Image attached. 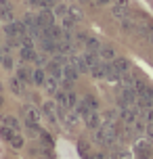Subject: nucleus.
I'll list each match as a JSON object with an SVG mask.
<instances>
[{
    "mask_svg": "<svg viewBox=\"0 0 153 159\" xmlns=\"http://www.w3.org/2000/svg\"><path fill=\"white\" fill-rule=\"evenodd\" d=\"M55 103L59 107H63V109H76L78 96H76V92H73L72 88H59L55 92Z\"/></svg>",
    "mask_w": 153,
    "mask_h": 159,
    "instance_id": "nucleus-1",
    "label": "nucleus"
},
{
    "mask_svg": "<svg viewBox=\"0 0 153 159\" xmlns=\"http://www.w3.org/2000/svg\"><path fill=\"white\" fill-rule=\"evenodd\" d=\"M97 109H99V101H97V98H95L92 94H84V96H82V101H78V105H76L73 111L78 113L80 117H86L88 113L97 111Z\"/></svg>",
    "mask_w": 153,
    "mask_h": 159,
    "instance_id": "nucleus-2",
    "label": "nucleus"
},
{
    "mask_svg": "<svg viewBox=\"0 0 153 159\" xmlns=\"http://www.w3.org/2000/svg\"><path fill=\"white\" fill-rule=\"evenodd\" d=\"M0 136L7 140L11 147H15V149H21L23 147V136H21V132H17V130H11V128L7 126H0Z\"/></svg>",
    "mask_w": 153,
    "mask_h": 159,
    "instance_id": "nucleus-3",
    "label": "nucleus"
},
{
    "mask_svg": "<svg viewBox=\"0 0 153 159\" xmlns=\"http://www.w3.org/2000/svg\"><path fill=\"white\" fill-rule=\"evenodd\" d=\"M132 151H134L137 157L149 159V157H151V153H153V140H149V138H138V140H134Z\"/></svg>",
    "mask_w": 153,
    "mask_h": 159,
    "instance_id": "nucleus-4",
    "label": "nucleus"
},
{
    "mask_svg": "<svg viewBox=\"0 0 153 159\" xmlns=\"http://www.w3.org/2000/svg\"><path fill=\"white\" fill-rule=\"evenodd\" d=\"M57 109H59V105L53 103V101H44L42 103V117L49 121L50 126H57L59 124V117H57Z\"/></svg>",
    "mask_w": 153,
    "mask_h": 159,
    "instance_id": "nucleus-5",
    "label": "nucleus"
},
{
    "mask_svg": "<svg viewBox=\"0 0 153 159\" xmlns=\"http://www.w3.org/2000/svg\"><path fill=\"white\" fill-rule=\"evenodd\" d=\"M4 34H7L8 38H21V36H25V23L23 21H8L7 25H4Z\"/></svg>",
    "mask_w": 153,
    "mask_h": 159,
    "instance_id": "nucleus-6",
    "label": "nucleus"
},
{
    "mask_svg": "<svg viewBox=\"0 0 153 159\" xmlns=\"http://www.w3.org/2000/svg\"><path fill=\"white\" fill-rule=\"evenodd\" d=\"M78 75H80V71L76 69V65H65L63 67V88H72L76 82H78Z\"/></svg>",
    "mask_w": 153,
    "mask_h": 159,
    "instance_id": "nucleus-7",
    "label": "nucleus"
},
{
    "mask_svg": "<svg viewBox=\"0 0 153 159\" xmlns=\"http://www.w3.org/2000/svg\"><path fill=\"white\" fill-rule=\"evenodd\" d=\"M138 101V94L132 90L130 86H124L122 84V90H120V105H137Z\"/></svg>",
    "mask_w": 153,
    "mask_h": 159,
    "instance_id": "nucleus-8",
    "label": "nucleus"
},
{
    "mask_svg": "<svg viewBox=\"0 0 153 159\" xmlns=\"http://www.w3.org/2000/svg\"><path fill=\"white\" fill-rule=\"evenodd\" d=\"M40 48L46 52V55H55V52H59V40H53L49 38V36H40Z\"/></svg>",
    "mask_w": 153,
    "mask_h": 159,
    "instance_id": "nucleus-9",
    "label": "nucleus"
},
{
    "mask_svg": "<svg viewBox=\"0 0 153 159\" xmlns=\"http://www.w3.org/2000/svg\"><path fill=\"white\" fill-rule=\"evenodd\" d=\"M55 11H50V8H42L40 13H38V25H40L42 30L44 27H49V25H55Z\"/></svg>",
    "mask_w": 153,
    "mask_h": 159,
    "instance_id": "nucleus-10",
    "label": "nucleus"
},
{
    "mask_svg": "<svg viewBox=\"0 0 153 159\" xmlns=\"http://www.w3.org/2000/svg\"><path fill=\"white\" fill-rule=\"evenodd\" d=\"M109 71H111V63H107V61H99L92 69H90V75L92 78H105L107 80V75H109Z\"/></svg>",
    "mask_w": 153,
    "mask_h": 159,
    "instance_id": "nucleus-11",
    "label": "nucleus"
},
{
    "mask_svg": "<svg viewBox=\"0 0 153 159\" xmlns=\"http://www.w3.org/2000/svg\"><path fill=\"white\" fill-rule=\"evenodd\" d=\"M82 119H84V126L88 128V130H92V132H95L97 128H101V126H103V117L99 115V111L88 113L86 117H82Z\"/></svg>",
    "mask_w": 153,
    "mask_h": 159,
    "instance_id": "nucleus-12",
    "label": "nucleus"
},
{
    "mask_svg": "<svg viewBox=\"0 0 153 159\" xmlns=\"http://www.w3.org/2000/svg\"><path fill=\"white\" fill-rule=\"evenodd\" d=\"M78 40H80L82 44L86 46V50H95V52H99V48L103 46V44H101L97 38H92V36H86V34H78Z\"/></svg>",
    "mask_w": 153,
    "mask_h": 159,
    "instance_id": "nucleus-13",
    "label": "nucleus"
},
{
    "mask_svg": "<svg viewBox=\"0 0 153 159\" xmlns=\"http://www.w3.org/2000/svg\"><path fill=\"white\" fill-rule=\"evenodd\" d=\"M44 69H46V73H49V75H53V78H57V80L63 78V65L57 63L55 59H49V63L44 65Z\"/></svg>",
    "mask_w": 153,
    "mask_h": 159,
    "instance_id": "nucleus-14",
    "label": "nucleus"
},
{
    "mask_svg": "<svg viewBox=\"0 0 153 159\" xmlns=\"http://www.w3.org/2000/svg\"><path fill=\"white\" fill-rule=\"evenodd\" d=\"M40 115H42V113L38 111L36 107H32V105H25V107H23L25 124H38V121H40Z\"/></svg>",
    "mask_w": 153,
    "mask_h": 159,
    "instance_id": "nucleus-15",
    "label": "nucleus"
},
{
    "mask_svg": "<svg viewBox=\"0 0 153 159\" xmlns=\"http://www.w3.org/2000/svg\"><path fill=\"white\" fill-rule=\"evenodd\" d=\"M19 55H21V61L23 63H36V59H38V52H36L34 46H23Z\"/></svg>",
    "mask_w": 153,
    "mask_h": 159,
    "instance_id": "nucleus-16",
    "label": "nucleus"
},
{
    "mask_svg": "<svg viewBox=\"0 0 153 159\" xmlns=\"http://www.w3.org/2000/svg\"><path fill=\"white\" fill-rule=\"evenodd\" d=\"M111 67L120 73V75H124V73L130 71V61H128V59H124V57H118V59L111 63Z\"/></svg>",
    "mask_w": 153,
    "mask_h": 159,
    "instance_id": "nucleus-17",
    "label": "nucleus"
},
{
    "mask_svg": "<svg viewBox=\"0 0 153 159\" xmlns=\"http://www.w3.org/2000/svg\"><path fill=\"white\" fill-rule=\"evenodd\" d=\"M0 126H7L11 130H17V132H21V124H19V119L15 115H2L0 117Z\"/></svg>",
    "mask_w": 153,
    "mask_h": 159,
    "instance_id": "nucleus-18",
    "label": "nucleus"
},
{
    "mask_svg": "<svg viewBox=\"0 0 153 159\" xmlns=\"http://www.w3.org/2000/svg\"><path fill=\"white\" fill-rule=\"evenodd\" d=\"M99 57H101V61H107V63H113L118 59L115 48H111V46H101L99 48Z\"/></svg>",
    "mask_w": 153,
    "mask_h": 159,
    "instance_id": "nucleus-19",
    "label": "nucleus"
},
{
    "mask_svg": "<svg viewBox=\"0 0 153 159\" xmlns=\"http://www.w3.org/2000/svg\"><path fill=\"white\" fill-rule=\"evenodd\" d=\"M109 159H132V153L128 149H122L120 144H115L109 153Z\"/></svg>",
    "mask_w": 153,
    "mask_h": 159,
    "instance_id": "nucleus-20",
    "label": "nucleus"
},
{
    "mask_svg": "<svg viewBox=\"0 0 153 159\" xmlns=\"http://www.w3.org/2000/svg\"><path fill=\"white\" fill-rule=\"evenodd\" d=\"M46 78H49V73H46V69H44V67H36V69H34L32 84H36V86H42V84L46 82Z\"/></svg>",
    "mask_w": 153,
    "mask_h": 159,
    "instance_id": "nucleus-21",
    "label": "nucleus"
},
{
    "mask_svg": "<svg viewBox=\"0 0 153 159\" xmlns=\"http://www.w3.org/2000/svg\"><path fill=\"white\" fill-rule=\"evenodd\" d=\"M111 15L115 17V19H126L128 17V4H115L113 2V7H111Z\"/></svg>",
    "mask_w": 153,
    "mask_h": 159,
    "instance_id": "nucleus-22",
    "label": "nucleus"
},
{
    "mask_svg": "<svg viewBox=\"0 0 153 159\" xmlns=\"http://www.w3.org/2000/svg\"><path fill=\"white\" fill-rule=\"evenodd\" d=\"M0 17L7 21H13V7L8 0H0Z\"/></svg>",
    "mask_w": 153,
    "mask_h": 159,
    "instance_id": "nucleus-23",
    "label": "nucleus"
},
{
    "mask_svg": "<svg viewBox=\"0 0 153 159\" xmlns=\"http://www.w3.org/2000/svg\"><path fill=\"white\" fill-rule=\"evenodd\" d=\"M17 78L21 80V82H27V84H32L34 71H32V69H30V67H25V65H21V67L17 69Z\"/></svg>",
    "mask_w": 153,
    "mask_h": 159,
    "instance_id": "nucleus-24",
    "label": "nucleus"
},
{
    "mask_svg": "<svg viewBox=\"0 0 153 159\" xmlns=\"http://www.w3.org/2000/svg\"><path fill=\"white\" fill-rule=\"evenodd\" d=\"M120 27L124 30L126 34H134V32H138V25L130 19V17H126V19H122L120 21Z\"/></svg>",
    "mask_w": 153,
    "mask_h": 159,
    "instance_id": "nucleus-25",
    "label": "nucleus"
},
{
    "mask_svg": "<svg viewBox=\"0 0 153 159\" xmlns=\"http://www.w3.org/2000/svg\"><path fill=\"white\" fill-rule=\"evenodd\" d=\"M25 132H27V136L30 138H34V140H38L42 134V128L38 126V124H25Z\"/></svg>",
    "mask_w": 153,
    "mask_h": 159,
    "instance_id": "nucleus-26",
    "label": "nucleus"
},
{
    "mask_svg": "<svg viewBox=\"0 0 153 159\" xmlns=\"http://www.w3.org/2000/svg\"><path fill=\"white\" fill-rule=\"evenodd\" d=\"M42 86H44V90H46V92L55 94L57 90H59V80H57V78H53V75H49V78H46V82H44Z\"/></svg>",
    "mask_w": 153,
    "mask_h": 159,
    "instance_id": "nucleus-27",
    "label": "nucleus"
},
{
    "mask_svg": "<svg viewBox=\"0 0 153 159\" xmlns=\"http://www.w3.org/2000/svg\"><path fill=\"white\" fill-rule=\"evenodd\" d=\"M23 84H25V82H21V80L15 75V78L11 80V90H13L15 94H23Z\"/></svg>",
    "mask_w": 153,
    "mask_h": 159,
    "instance_id": "nucleus-28",
    "label": "nucleus"
},
{
    "mask_svg": "<svg viewBox=\"0 0 153 159\" xmlns=\"http://www.w3.org/2000/svg\"><path fill=\"white\" fill-rule=\"evenodd\" d=\"M0 63H2V67H7V69H13V57L4 55L2 59H0Z\"/></svg>",
    "mask_w": 153,
    "mask_h": 159,
    "instance_id": "nucleus-29",
    "label": "nucleus"
},
{
    "mask_svg": "<svg viewBox=\"0 0 153 159\" xmlns=\"http://www.w3.org/2000/svg\"><path fill=\"white\" fill-rule=\"evenodd\" d=\"M38 140H40V144H42V147H49V144H50V136L46 134L44 130H42V134H40V138H38Z\"/></svg>",
    "mask_w": 153,
    "mask_h": 159,
    "instance_id": "nucleus-30",
    "label": "nucleus"
},
{
    "mask_svg": "<svg viewBox=\"0 0 153 159\" xmlns=\"http://www.w3.org/2000/svg\"><path fill=\"white\" fill-rule=\"evenodd\" d=\"M80 153H82V155H84V157H88V155H90L88 143H84V140H82V143H80Z\"/></svg>",
    "mask_w": 153,
    "mask_h": 159,
    "instance_id": "nucleus-31",
    "label": "nucleus"
},
{
    "mask_svg": "<svg viewBox=\"0 0 153 159\" xmlns=\"http://www.w3.org/2000/svg\"><path fill=\"white\" fill-rule=\"evenodd\" d=\"M145 134H147V138H149V140H153V121H151V124H147Z\"/></svg>",
    "mask_w": 153,
    "mask_h": 159,
    "instance_id": "nucleus-32",
    "label": "nucleus"
},
{
    "mask_svg": "<svg viewBox=\"0 0 153 159\" xmlns=\"http://www.w3.org/2000/svg\"><path fill=\"white\" fill-rule=\"evenodd\" d=\"M86 159H107V157H105V153H90Z\"/></svg>",
    "mask_w": 153,
    "mask_h": 159,
    "instance_id": "nucleus-33",
    "label": "nucleus"
},
{
    "mask_svg": "<svg viewBox=\"0 0 153 159\" xmlns=\"http://www.w3.org/2000/svg\"><path fill=\"white\" fill-rule=\"evenodd\" d=\"M95 2H97L99 7H107V4H111L113 0H95Z\"/></svg>",
    "mask_w": 153,
    "mask_h": 159,
    "instance_id": "nucleus-34",
    "label": "nucleus"
},
{
    "mask_svg": "<svg viewBox=\"0 0 153 159\" xmlns=\"http://www.w3.org/2000/svg\"><path fill=\"white\" fill-rule=\"evenodd\" d=\"M147 40H149V42H151V44H153V30H151V32H149V34H147Z\"/></svg>",
    "mask_w": 153,
    "mask_h": 159,
    "instance_id": "nucleus-35",
    "label": "nucleus"
},
{
    "mask_svg": "<svg viewBox=\"0 0 153 159\" xmlns=\"http://www.w3.org/2000/svg\"><path fill=\"white\" fill-rule=\"evenodd\" d=\"M2 21H4V19H2V17H0V25H2Z\"/></svg>",
    "mask_w": 153,
    "mask_h": 159,
    "instance_id": "nucleus-36",
    "label": "nucleus"
},
{
    "mask_svg": "<svg viewBox=\"0 0 153 159\" xmlns=\"http://www.w3.org/2000/svg\"><path fill=\"white\" fill-rule=\"evenodd\" d=\"M0 90H2V86H0Z\"/></svg>",
    "mask_w": 153,
    "mask_h": 159,
    "instance_id": "nucleus-37",
    "label": "nucleus"
},
{
    "mask_svg": "<svg viewBox=\"0 0 153 159\" xmlns=\"http://www.w3.org/2000/svg\"><path fill=\"white\" fill-rule=\"evenodd\" d=\"M137 159H141V157H137Z\"/></svg>",
    "mask_w": 153,
    "mask_h": 159,
    "instance_id": "nucleus-38",
    "label": "nucleus"
}]
</instances>
